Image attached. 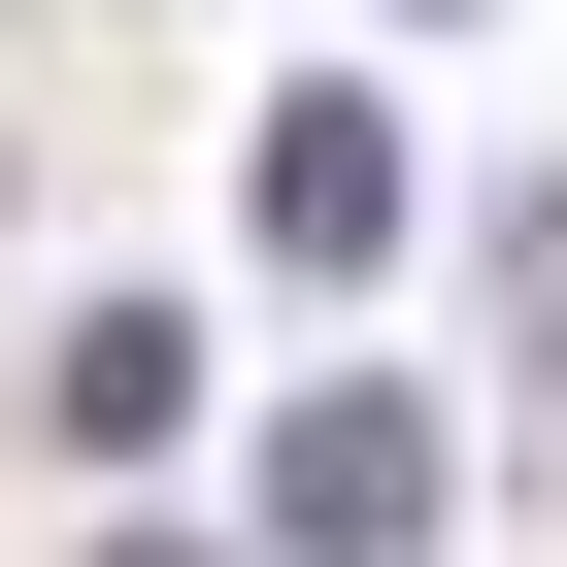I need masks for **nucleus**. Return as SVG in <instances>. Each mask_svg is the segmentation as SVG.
Masks as SVG:
<instances>
[{"mask_svg": "<svg viewBox=\"0 0 567 567\" xmlns=\"http://www.w3.org/2000/svg\"><path fill=\"white\" fill-rule=\"evenodd\" d=\"M101 567H234V534H101Z\"/></svg>", "mask_w": 567, "mask_h": 567, "instance_id": "nucleus-5", "label": "nucleus"}, {"mask_svg": "<svg viewBox=\"0 0 567 567\" xmlns=\"http://www.w3.org/2000/svg\"><path fill=\"white\" fill-rule=\"evenodd\" d=\"M34 434H68V467H167V434H200V334H167V301H68V334H34Z\"/></svg>", "mask_w": 567, "mask_h": 567, "instance_id": "nucleus-2", "label": "nucleus"}, {"mask_svg": "<svg viewBox=\"0 0 567 567\" xmlns=\"http://www.w3.org/2000/svg\"><path fill=\"white\" fill-rule=\"evenodd\" d=\"M501 334H534V368H567V200H501Z\"/></svg>", "mask_w": 567, "mask_h": 567, "instance_id": "nucleus-4", "label": "nucleus"}, {"mask_svg": "<svg viewBox=\"0 0 567 567\" xmlns=\"http://www.w3.org/2000/svg\"><path fill=\"white\" fill-rule=\"evenodd\" d=\"M267 267H401V101H267Z\"/></svg>", "mask_w": 567, "mask_h": 567, "instance_id": "nucleus-3", "label": "nucleus"}, {"mask_svg": "<svg viewBox=\"0 0 567 567\" xmlns=\"http://www.w3.org/2000/svg\"><path fill=\"white\" fill-rule=\"evenodd\" d=\"M434 34H467V0H434Z\"/></svg>", "mask_w": 567, "mask_h": 567, "instance_id": "nucleus-6", "label": "nucleus"}, {"mask_svg": "<svg viewBox=\"0 0 567 567\" xmlns=\"http://www.w3.org/2000/svg\"><path fill=\"white\" fill-rule=\"evenodd\" d=\"M267 567H434V401L401 368H301L267 401Z\"/></svg>", "mask_w": 567, "mask_h": 567, "instance_id": "nucleus-1", "label": "nucleus"}]
</instances>
